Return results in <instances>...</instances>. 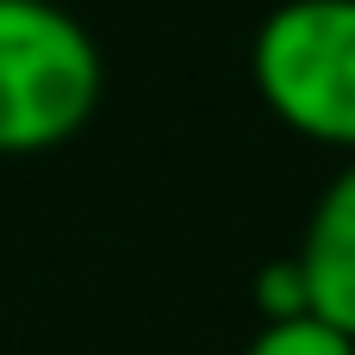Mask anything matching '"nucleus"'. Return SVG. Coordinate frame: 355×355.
Listing matches in <instances>:
<instances>
[{
  "mask_svg": "<svg viewBox=\"0 0 355 355\" xmlns=\"http://www.w3.org/2000/svg\"><path fill=\"white\" fill-rule=\"evenodd\" d=\"M250 75L287 131L355 156V0H281L250 37Z\"/></svg>",
  "mask_w": 355,
  "mask_h": 355,
  "instance_id": "nucleus-2",
  "label": "nucleus"
},
{
  "mask_svg": "<svg viewBox=\"0 0 355 355\" xmlns=\"http://www.w3.org/2000/svg\"><path fill=\"white\" fill-rule=\"evenodd\" d=\"M250 293H256V312H262V324H275V318H306V312H312L306 268H300V256H293V250H287V256H275V262H262Z\"/></svg>",
  "mask_w": 355,
  "mask_h": 355,
  "instance_id": "nucleus-5",
  "label": "nucleus"
},
{
  "mask_svg": "<svg viewBox=\"0 0 355 355\" xmlns=\"http://www.w3.org/2000/svg\"><path fill=\"white\" fill-rule=\"evenodd\" d=\"M106 100V50L62 0H0V156L62 150Z\"/></svg>",
  "mask_w": 355,
  "mask_h": 355,
  "instance_id": "nucleus-1",
  "label": "nucleus"
},
{
  "mask_svg": "<svg viewBox=\"0 0 355 355\" xmlns=\"http://www.w3.org/2000/svg\"><path fill=\"white\" fill-rule=\"evenodd\" d=\"M293 256L306 268L312 312L324 324H337L343 337H355V156L312 200V218H306V237Z\"/></svg>",
  "mask_w": 355,
  "mask_h": 355,
  "instance_id": "nucleus-3",
  "label": "nucleus"
},
{
  "mask_svg": "<svg viewBox=\"0 0 355 355\" xmlns=\"http://www.w3.org/2000/svg\"><path fill=\"white\" fill-rule=\"evenodd\" d=\"M243 355H355V337H343L337 324H324L318 312H306V318L256 324V337L243 343Z\"/></svg>",
  "mask_w": 355,
  "mask_h": 355,
  "instance_id": "nucleus-4",
  "label": "nucleus"
}]
</instances>
